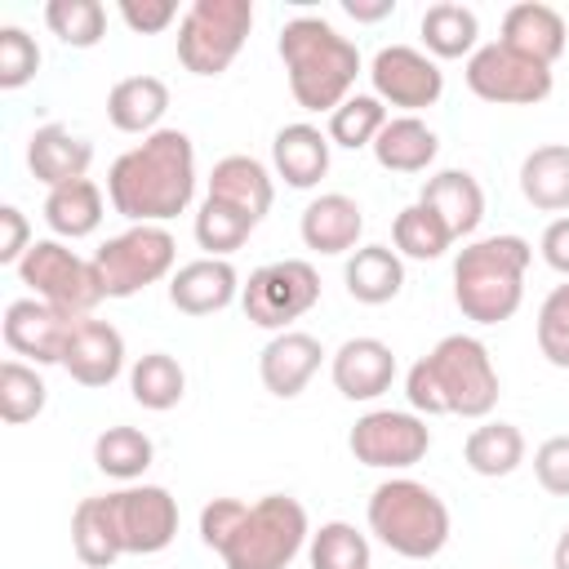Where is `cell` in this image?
Instances as JSON below:
<instances>
[{
	"label": "cell",
	"mask_w": 569,
	"mask_h": 569,
	"mask_svg": "<svg viewBox=\"0 0 569 569\" xmlns=\"http://www.w3.org/2000/svg\"><path fill=\"white\" fill-rule=\"evenodd\" d=\"M196 200V142L182 129H156L107 169V204L133 222L164 227Z\"/></svg>",
	"instance_id": "cell-1"
},
{
	"label": "cell",
	"mask_w": 569,
	"mask_h": 569,
	"mask_svg": "<svg viewBox=\"0 0 569 569\" xmlns=\"http://www.w3.org/2000/svg\"><path fill=\"white\" fill-rule=\"evenodd\" d=\"M498 396H502V382H498L493 356L476 333H445L405 373V400L422 418L453 413V418L485 422L498 409Z\"/></svg>",
	"instance_id": "cell-2"
},
{
	"label": "cell",
	"mask_w": 569,
	"mask_h": 569,
	"mask_svg": "<svg viewBox=\"0 0 569 569\" xmlns=\"http://www.w3.org/2000/svg\"><path fill=\"white\" fill-rule=\"evenodd\" d=\"M280 62L289 76V93L302 111H333L356 93V76L365 71L360 49L320 13H298L280 27Z\"/></svg>",
	"instance_id": "cell-3"
},
{
	"label": "cell",
	"mask_w": 569,
	"mask_h": 569,
	"mask_svg": "<svg viewBox=\"0 0 569 569\" xmlns=\"http://www.w3.org/2000/svg\"><path fill=\"white\" fill-rule=\"evenodd\" d=\"M533 262V244L525 236H480L467 240L453 258V302L476 325H502L525 302V271Z\"/></svg>",
	"instance_id": "cell-4"
},
{
	"label": "cell",
	"mask_w": 569,
	"mask_h": 569,
	"mask_svg": "<svg viewBox=\"0 0 569 569\" xmlns=\"http://www.w3.org/2000/svg\"><path fill=\"white\" fill-rule=\"evenodd\" d=\"M365 520H369V533L405 556V560H431L445 551L449 533H453V520H449V507L445 498L413 480V476H387L382 485H373L369 493V507H365Z\"/></svg>",
	"instance_id": "cell-5"
},
{
	"label": "cell",
	"mask_w": 569,
	"mask_h": 569,
	"mask_svg": "<svg viewBox=\"0 0 569 569\" xmlns=\"http://www.w3.org/2000/svg\"><path fill=\"white\" fill-rule=\"evenodd\" d=\"M311 542L307 507L289 493H267L258 502H244L227 538L218 542L222 569H289L298 551Z\"/></svg>",
	"instance_id": "cell-6"
},
{
	"label": "cell",
	"mask_w": 569,
	"mask_h": 569,
	"mask_svg": "<svg viewBox=\"0 0 569 569\" xmlns=\"http://www.w3.org/2000/svg\"><path fill=\"white\" fill-rule=\"evenodd\" d=\"M249 31H253L249 0H191L178 18V62L191 76L213 80L240 58Z\"/></svg>",
	"instance_id": "cell-7"
},
{
	"label": "cell",
	"mask_w": 569,
	"mask_h": 569,
	"mask_svg": "<svg viewBox=\"0 0 569 569\" xmlns=\"http://www.w3.org/2000/svg\"><path fill=\"white\" fill-rule=\"evenodd\" d=\"M93 271L107 298H133L147 284H160L178 271V240L169 227L133 222L120 236H107L93 253Z\"/></svg>",
	"instance_id": "cell-8"
},
{
	"label": "cell",
	"mask_w": 569,
	"mask_h": 569,
	"mask_svg": "<svg viewBox=\"0 0 569 569\" xmlns=\"http://www.w3.org/2000/svg\"><path fill=\"white\" fill-rule=\"evenodd\" d=\"M13 271L31 289V298H40L67 316H93V307L107 298L98 284L93 258H80L67 240H53V236L36 240Z\"/></svg>",
	"instance_id": "cell-9"
},
{
	"label": "cell",
	"mask_w": 569,
	"mask_h": 569,
	"mask_svg": "<svg viewBox=\"0 0 569 569\" xmlns=\"http://www.w3.org/2000/svg\"><path fill=\"white\" fill-rule=\"evenodd\" d=\"M316 302H320V271L307 258L262 262L258 271H249L244 289H240V307H244L249 325L271 329V333H284Z\"/></svg>",
	"instance_id": "cell-10"
},
{
	"label": "cell",
	"mask_w": 569,
	"mask_h": 569,
	"mask_svg": "<svg viewBox=\"0 0 569 569\" xmlns=\"http://www.w3.org/2000/svg\"><path fill=\"white\" fill-rule=\"evenodd\" d=\"M347 449L360 467L373 471H409L431 449V427L413 409H369L347 431Z\"/></svg>",
	"instance_id": "cell-11"
},
{
	"label": "cell",
	"mask_w": 569,
	"mask_h": 569,
	"mask_svg": "<svg viewBox=\"0 0 569 569\" xmlns=\"http://www.w3.org/2000/svg\"><path fill=\"white\" fill-rule=\"evenodd\" d=\"M462 76H467V89L480 102H493V107H538L551 93V84H556L551 80V67H542V62L507 49L502 40L480 44L467 58Z\"/></svg>",
	"instance_id": "cell-12"
},
{
	"label": "cell",
	"mask_w": 569,
	"mask_h": 569,
	"mask_svg": "<svg viewBox=\"0 0 569 569\" xmlns=\"http://www.w3.org/2000/svg\"><path fill=\"white\" fill-rule=\"evenodd\" d=\"M369 84L382 107H400V116H418L436 107L445 93V71L427 49L413 44H382L369 62Z\"/></svg>",
	"instance_id": "cell-13"
},
{
	"label": "cell",
	"mask_w": 569,
	"mask_h": 569,
	"mask_svg": "<svg viewBox=\"0 0 569 569\" xmlns=\"http://www.w3.org/2000/svg\"><path fill=\"white\" fill-rule=\"evenodd\" d=\"M124 556H156L178 538V498L164 485H120L107 493Z\"/></svg>",
	"instance_id": "cell-14"
},
{
	"label": "cell",
	"mask_w": 569,
	"mask_h": 569,
	"mask_svg": "<svg viewBox=\"0 0 569 569\" xmlns=\"http://www.w3.org/2000/svg\"><path fill=\"white\" fill-rule=\"evenodd\" d=\"M76 320L80 316H67V311H58V307H49V302L27 293V298H13L4 307L0 333H4V347L18 360L44 369V365H62V347H67Z\"/></svg>",
	"instance_id": "cell-15"
},
{
	"label": "cell",
	"mask_w": 569,
	"mask_h": 569,
	"mask_svg": "<svg viewBox=\"0 0 569 569\" xmlns=\"http://www.w3.org/2000/svg\"><path fill=\"white\" fill-rule=\"evenodd\" d=\"M62 369H67L71 382H80L89 391L111 387L124 373V333L111 320L80 316L71 325L67 347H62Z\"/></svg>",
	"instance_id": "cell-16"
},
{
	"label": "cell",
	"mask_w": 569,
	"mask_h": 569,
	"mask_svg": "<svg viewBox=\"0 0 569 569\" xmlns=\"http://www.w3.org/2000/svg\"><path fill=\"white\" fill-rule=\"evenodd\" d=\"M329 378H333V387H338L342 400L369 405L382 391H391V382H396V351L382 338H369V333L347 338L329 356Z\"/></svg>",
	"instance_id": "cell-17"
},
{
	"label": "cell",
	"mask_w": 569,
	"mask_h": 569,
	"mask_svg": "<svg viewBox=\"0 0 569 569\" xmlns=\"http://www.w3.org/2000/svg\"><path fill=\"white\" fill-rule=\"evenodd\" d=\"M325 365V347L316 333L307 329H284L271 333V342L258 351V378L276 400H293L307 391V382L320 373Z\"/></svg>",
	"instance_id": "cell-18"
},
{
	"label": "cell",
	"mask_w": 569,
	"mask_h": 569,
	"mask_svg": "<svg viewBox=\"0 0 569 569\" xmlns=\"http://www.w3.org/2000/svg\"><path fill=\"white\" fill-rule=\"evenodd\" d=\"M298 236L311 253H325V258H347L360 249V236H365V209L360 200H351L347 191H325L316 196L302 218H298Z\"/></svg>",
	"instance_id": "cell-19"
},
{
	"label": "cell",
	"mask_w": 569,
	"mask_h": 569,
	"mask_svg": "<svg viewBox=\"0 0 569 569\" xmlns=\"http://www.w3.org/2000/svg\"><path fill=\"white\" fill-rule=\"evenodd\" d=\"M240 289L231 258H191L169 276V302L182 316H218L240 302Z\"/></svg>",
	"instance_id": "cell-20"
},
{
	"label": "cell",
	"mask_w": 569,
	"mask_h": 569,
	"mask_svg": "<svg viewBox=\"0 0 569 569\" xmlns=\"http://www.w3.org/2000/svg\"><path fill=\"white\" fill-rule=\"evenodd\" d=\"M89 164H93V142L80 138L76 129H67V124L31 129V138H27V169L49 191L89 178Z\"/></svg>",
	"instance_id": "cell-21"
},
{
	"label": "cell",
	"mask_w": 569,
	"mask_h": 569,
	"mask_svg": "<svg viewBox=\"0 0 569 569\" xmlns=\"http://www.w3.org/2000/svg\"><path fill=\"white\" fill-rule=\"evenodd\" d=\"M329 156H333L329 133L307 124V120H293V124L276 129V138H271V169L293 191L320 187V178L329 173Z\"/></svg>",
	"instance_id": "cell-22"
},
{
	"label": "cell",
	"mask_w": 569,
	"mask_h": 569,
	"mask_svg": "<svg viewBox=\"0 0 569 569\" xmlns=\"http://www.w3.org/2000/svg\"><path fill=\"white\" fill-rule=\"evenodd\" d=\"M418 204H427L453 240H471L476 227L485 222V187L476 182V173L467 169H436L422 191H418Z\"/></svg>",
	"instance_id": "cell-23"
},
{
	"label": "cell",
	"mask_w": 569,
	"mask_h": 569,
	"mask_svg": "<svg viewBox=\"0 0 569 569\" xmlns=\"http://www.w3.org/2000/svg\"><path fill=\"white\" fill-rule=\"evenodd\" d=\"M507 49L542 62V67H556V58L569 49V27L565 18L542 4V0H520L502 13V36H498Z\"/></svg>",
	"instance_id": "cell-24"
},
{
	"label": "cell",
	"mask_w": 569,
	"mask_h": 569,
	"mask_svg": "<svg viewBox=\"0 0 569 569\" xmlns=\"http://www.w3.org/2000/svg\"><path fill=\"white\" fill-rule=\"evenodd\" d=\"M204 196H213L222 204H236L240 213H249L253 222H262L271 213V200H276V178H271V169L262 160L236 151V156H222L209 169Z\"/></svg>",
	"instance_id": "cell-25"
},
{
	"label": "cell",
	"mask_w": 569,
	"mask_h": 569,
	"mask_svg": "<svg viewBox=\"0 0 569 569\" xmlns=\"http://www.w3.org/2000/svg\"><path fill=\"white\" fill-rule=\"evenodd\" d=\"M164 111H169V84L160 76H124L107 89V120L120 133L147 138V133L164 129L160 124Z\"/></svg>",
	"instance_id": "cell-26"
},
{
	"label": "cell",
	"mask_w": 569,
	"mask_h": 569,
	"mask_svg": "<svg viewBox=\"0 0 569 569\" xmlns=\"http://www.w3.org/2000/svg\"><path fill=\"white\" fill-rule=\"evenodd\" d=\"M369 151L387 173H427L440 156V138L422 116H391Z\"/></svg>",
	"instance_id": "cell-27"
},
{
	"label": "cell",
	"mask_w": 569,
	"mask_h": 569,
	"mask_svg": "<svg viewBox=\"0 0 569 569\" xmlns=\"http://www.w3.org/2000/svg\"><path fill=\"white\" fill-rule=\"evenodd\" d=\"M342 284L356 302L382 307L405 289V258L391 244H360L342 262Z\"/></svg>",
	"instance_id": "cell-28"
},
{
	"label": "cell",
	"mask_w": 569,
	"mask_h": 569,
	"mask_svg": "<svg viewBox=\"0 0 569 569\" xmlns=\"http://www.w3.org/2000/svg\"><path fill=\"white\" fill-rule=\"evenodd\" d=\"M44 227L53 231V240H84L102 227L107 218V196L93 178H80V182H67V187H53L44 196Z\"/></svg>",
	"instance_id": "cell-29"
},
{
	"label": "cell",
	"mask_w": 569,
	"mask_h": 569,
	"mask_svg": "<svg viewBox=\"0 0 569 569\" xmlns=\"http://www.w3.org/2000/svg\"><path fill=\"white\" fill-rule=\"evenodd\" d=\"M529 445H525V431L516 422H502V418H485L480 427L467 431L462 440V462L485 476V480H502L511 476L520 462H525Z\"/></svg>",
	"instance_id": "cell-30"
},
{
	"label": "cell",
	"mask_w": 569,
	"mask_h": 569,
	"mask_svg": "<svg viewBox=\"0 0 569 569\" xmlns=\"http://www.w3.org/2000/svg\"><path fill=\"white\" fill-rule=\"evenodd\" d=\"M520 196L542 213H569V142H542L520 160Z\"/></svg>",
	"instance_id": "cell-31"
},
{
	"label": "cell",
	"mask_w": 569,
	"mask_h": 569,
	"mask_svg": "<svg viewBox=\"0 0 569 569\" xmlns=\"http://www.w3.org/2000/svg\"><path fill=\"white\" fill-rule=\"evenodd\" d=\"M422 49L440 62V58H471L480 49V18L471 4L458 0H436L422 9Z\"/></svg>",
	"instance_id": "cell-32"
},
{
	"label": "cell",
	"mask_w": 569,
	"mask_h": 569,
	"mask_svg": "<svg viewBox=\"0 0 569 569\" xmlns=\"http://www.w3.org/2000/svg\"><path fill=\"white\" fill-rule=\"evenodd\" d=\"M71 551L89 569H107V565H116L124 556L116 520H111V507H107V493H93V498L76 502V511H71Z\"/></svg>",
	"instance_id": "cell-33"
},
{
	"label": "cell",
	"mask_w": 569,
	"mask_h": 569,
	"mask_svg": "<svg viewBox=\"0 0 569 569\" xmlns=\"http://www.w3.org/2000/svg\"><path fill=\"white\" fill-rule=\"evenodd\" d=\"M151 462H156V440L142 427L116 422V427L98 431V440H93V467L120 485H138Z\"/></svg>",
	"instance_id": "cell-34"
},
{
	"label": "cell",
	"mask_w": 569,
	"mask_h": 569,
	"mask_svg": "<svg viewBox=\"0 0 569 569\" xmlns=\"http://www.w3.org/2000/svg\"><path fill=\"white\" fill-rule=\"evenodd\" d=\"M129 396L151 413H169L187 396V369L169 351H147L129 365Z\"/></svg>",
	"instance_id": "cell-35"
},
{
	"label": "cell",
	"mask_w": 569,
	"mask_h": 569,
	"mask_svg": "<svg viewBox=\"0 0 569 569\" xmlns=\"http://www.w3.org/2000/svg\"><path fill=\"white\" fill-rule=\"evenodd\" d=\"M391 244H396V253L400 258H413V262H436V258H445L449 249H453V236H449V227L427 209V204H405L400 213H396V222H391Z\"/></svg>",
	"instance_id": "cell-36"
},
{
	"label": "cell",
	"mask_w": 569,
	"mask_h": 569,
	"mask_svg": "<svg viewBox=\"0 0 569 569\" xmlns=\"http://www.w3.org/2000/svg\"><path fill=\"white\" fill-rule=\"evenodd\" d=\"M253 227H258V222H253L249 213H240L236 204H222V200H213V196L200 200L196 222H191L196 244L204 249V258H231V253L253 236Z\"/></svg>",
	"instance_id": "cell-37"
},
{
	"label": "cell",
	"mask_w": 569,
	"mask_h": 569,
	"mask_svg": "<svg viewBox=\"0 0 569 569\" xmlns=\"http://www.w3.org/2000/svg\"><path fill=\"white\" fill-rule=\"evenodd\" d=\"M44 405H49V387H44L40 369L18 360V356H9L0 365V418L9 427H22V422L40 418Z\"/></svg>",
	"instance_id": "cell-38"
},
{
	"label": "cell",
	"mask_w": 569,
	"mask_h": 569,
	"mask_svg": "<svg viewBox=\"0 0 569 569\" xmlns=\"http://www.w3.org/2000/svg\"><path fill=\"white\" fill-rule=\"evenodd\" d=\"M387 120H391V116H387V107H382L373 93H351L342 107L329 111L325 133H329L333 147H342V151H360V147H373V138L382 133Z\"/></svg>",
	"instance_id": "cell-39"
},
{
	"label": "cell",
	"mask_w": 569,
	"mask_h": 569,
	"mask_svg": "<svg viewBox=\"0 0 569 569\" xmlns=\"http://www.w3.org/2000/svg\"><path fill=\"white\" fill-rule=\"evenodd\" d=\"M311 569H369V538L347 520H325L307 542Z\"/></svg>",
	"instance_id": "cell-40"
},
{
	"label": "cell",
	"mask_w": 569,
	"mask_h": 569,
	"mask_svg": "<svg viewBox=\"0 0 569 569\" xmlns=\"http://www.w3.org/2000/svg\"><path fill=\"white\" fill-rule=\"evenodd\" d=\"M44 27L67 49H93L107 36V9L98 0H49L44 4Z\"/></svg>",
	"instance_id": "cell-41"
},
{
	"label": "cell",
	"mask_w": 569,
	"mask_h": 569,
	"mask_svg": "<svg viewBox=\"0 0 569 569\" xmlns=\"http://www.w3.org/2000/svg\"><path fill=\"white\" fill-rule=\"evenodd\" d=\"M533 338H538V351L551 369H569V280L542 298L538 320H533Z\"/></svg>",
	"instance_id": "cell-42"
},
{
	"label": "cell",
	"mask_w": 569,
	"mask_h": 569,
	"mask_svg": "<svg viewBox=\"0 0 569 569\" xmlns=\"http://www.w3.org/2000/svg\"><path fill=\"white\" fill-rule=\"evenodd\" d=\"M40 71V44L27 27H0V89H22Z\"/></svg>",
	"instance_id": "cell-43"
},
{
	"label": "cell",
	"mask_w": 569,
	"mask_h": 569,
	"mask_svg": "<svg viewBox=\"0 0 569 569\" xmlns=\"http://www.w3.org/2000/svg\"><path fill=\"white\" fill-rule=\"evenodd\" d=\"M533 476L551 498H569V436H547L533 449Z\"/></svg>",
	"instance_id": "cell-44"
},
{
	"label": "cell",
	"mask_w": 569,
	"mask_h": 569,
	"mask_svg": "<svg viewBox=\"0 0 569 569\" xmlns=\"http://www.w3.org/2000/svg\"><path fill=\"white\" fill-rule=\"evenodd\" d=\"M120 18L133 36H160L164 27H173L182 13L173 0H120Z\"/></svg>",
	"instance_id": "cell-45"
},
{
	"label": "cell",
	"mask_w": 569,
	"mask_h": 569,
	"mask_svg": "<svg viewBox=\"0 0 569 569\" xmlns=\"http://www.w3.org/2000/svg\"><path fill=\"white\" fill-rule=\"evenodd\" d=\"M31 222L18 204H0V267H18L31 249Z\"/></svg>",
	"instance_id": "cell-46"
},
{
	"label": "cell",
	"mask_w": 569,
	"mask_h": 569,
	"mask_svg": "<svg viewBox=\"0 0 569 569\" xmlns=\"http://www.w3.org/2000/svg\"><path fill=\"white\" fill-rule=\"evenodd\" d=\"M538 253H542V262H547L551 271H560V276L569 280V213H560V218H551V222L542 227Z\"/></svg>",
	"instance_id": "cell-47"
},
{
	"label": "cell",
	"mask_w": 569,
	"mask_h": 569,
	"mask_svg": "<svg viewBox=\"0 0 569 569\" xmlns=\"http://www.w3.org/2000/svg\"><path fill=\"white\" fill-rule=\"evenodd\" d=\"M342 13L356 22H382L396 13V0H342Z\"/></svg>",
	"instance_id": "cell-48"
},
{
	"label": "cell",
	"mask_w": 569,
	"mask_h": 569,
	"mask_svg": "<svg viewBox=\"0 0 569 569\" xmlns=\"http://www.w3.org/2000/svg\"><path fill=\"white\" fill-rule=\"evenodd\" d=\"M551 569H569V525L560 529V538L551 547Z\"/></svg>",
	"instance_id": "cell-49"
}]
</instances>
